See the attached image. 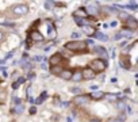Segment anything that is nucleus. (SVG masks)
Segmentation results:
<instances>
[{"instance_id": "nucleus-1", "label": "nucleus", "mask_w": 138, "mask_h": 122, "mask_svg": "<svg viewBox=\"0 0 138 122\" xmlns=\"http://www.w3.org/2000/svg\"><path fill=\"white\" fill-rule=\"evenodd\" d=\"M64 48L70 50L73 54H89L88 44L85 41H70L66 42Z\"/></svg>"}, {"instance_id": "nucleus-2", "label": "nucleus", "mask_w": 138, "mask_h": 122, "mask_svg": "<svg viewBox=\"0 0 138 122\" xmlns=\"http://www.w3.org/2000/svg\"><path fill=\"white\" fill-rule=\"evenodd\" d=\"M107 61L103 60V58H96V60H92L89 62V68L93 69L96 73H100V72H104L107 68Z\"/></svg>"}, {"instance_id": "nucleus-3", "label": "nucleus", "mask_w": 138, "mask_h": 122, "mask_svg": "<svg viewBox=\"0 0 138 122\" xmlns=\"http://www.w3.org/2000/svg\"><path fill=\"white\" fill-rule=\"evenodd\" d=\"M10 12L14 16H22V15H26L29 12V7L26 4H15L10 8Z\"/></svg>"}, {"instance_id": "nucleus-4", "label": "nucleus", "mask_w": 138, "mask_h": 122, "mask_svg": "<svg viewBox=\"0 0 138 122\" xmlns=\"http://www.w3.org/2000/svg\"><path fill=\"white\" fill-rule=\"evenodd\" d=\"M91 99H92V95H89V94L77 95V96H75V99H73V103L76 106H85V104H88L91 102Z\"/></svg>"}, {"instance_id": "nucleus-5", "label": "nucleus", "mask_w": 138, "mask_h": 122, "mask_svg": "<svg viewBox=\"0 0 138 122\" xmlns=\"http://www.w3.org/2000/svg\"><path fill=\"white\" fill-rule=\"evenodd\" d=\"M62 61H65V60H64V57H62V54H61V53H56V54H53L52 57L49 58V62H50V65H52V67H57V65H61V64H62Z\"/></svg>"}, {"instance_id": "nucleus-6", "label": "nucleus", "mask_w": 138, "mask_h": 122, "mask_svg": "<svg viewBox=\"0 0 138 122\" xmlns=\"http://www.w3.org/2000/svg\"><path fill=\"white\" fill-rule=\"evenodd\" d=\"M83 76L85 80H92V79L96 77V72L93 71V69H91L89 67H87V68L83 69Z\"/></svg>"}, {"instance_id": "nucleus-7", "label": "nucleus", "mask_w": 138, "mask_h": 122, "mask_svg": "<svg viewBox=\"0 0 138 122\" xmlns=\"http://www.w3.org/2000/svg\"><path fill=\"white\" fill-rule=\"evenodd\" d=\"M30 38H31V41H34V42H42L43 39V35H42V33H39V31H37V30H30Z\"/></svg>"}, {"instance_id": "nucleus-8", "label": "nucleus", "mask_w": 138, "mask_h": 122, "mask_svg": "<svg viewBox=\"0 0 138 122\" xmlns=\"http://www.w3.org/2000/svg\"><path fill=\"white\" fill-rule=\"evenodd\" d=\"M126 27L129 29V30H137L138 29V21L135 18H133V16H130L126 21Z\"/></svg>"}, {"instance_id": "nucleus-9", "label": "nucleus", "mask_w": 138, "mask_h": 122, "mask_svg": "<svg viewBox=\"0 0 138 122\" xmlns=\"http://www.w3.org/2000/svg\"><path fill=\"white\" fill-rule=\"evenodd\" d=\"M87 16H88V12H87V8H79V10H76L75 12H73V18H80V19H85Z\"/></svg>"}, {"instance_id": "nucleus-10", "label": "nucleus", "mask_w": 138, "mask_h": 122, "mask_svg": "<svg viewBox=\"0 0 138 122\" xmlns=\"http://www.w3.org/2000/svg\"><path fill=\"white\" fill-rule=\"evenodd\" d=\"M99 4H91L87 7V12H88V15H96V14H99Z\"/></svg>"}, {"instance_id": "nucleus-11", "label": "nucleus", "mask_w": 138, "mask_h": 122, "mask_svg": "<svg viewBox=\"0 0 138 122\" xmlns=\"http://www.w3.org/2000/svg\"><path fill=\"white\" fill-rule=\"evenodd\" d=\"M73 73H75V72H73L72 69H64L62 73H61V77L64 79V80H72Z\"/></svg>"}, {"instance_id": "nucleus-12", "label": "nucleus", "mask_w": 138, "mask_h": 122, "mask_svg": "<svg viewBox=\"0 0 138 122\" xmlns=\"http://www.w3.org/2000/svg\"><path fill=\"white\" fill-rule=\"evenodd\" d=\"M84 79L83 76V69H80V68H77L76 71H75V73H73V79L72 80H75L76 83H79V81H81Z\"/></svg>"}, {"instance_id": "nucleus-13", "label": "nucleus", "mask_w": 138, "mask_h": 122, "mask_svg": "<svg viewBox=\"0 0 138 122\" xmlns=\"http://www.w3.org/2000/svg\"><path fill=\"white\" fill-rule=\"evenodd\" d=\"M120 67L124 68V69H130L131 65H130V58L127 56H122L120 57Z\"/></svg>"}, {"instance_id": "nucleus-14", "label": "nucleus", "mask_w": 138, "mask_h": 122, "mask_svg": "<svg viewBox=\"0 0 138 122\" xmlns=\"http://www.w3.org/2000/svg\"><path fill=\"white\" fill-rule=\"evenodd\" d=\"M64 68L62 65H57V67H52L50 68V72H52V75H54V76H61Z\"/></svg>"}, {"instance_id": "nucleus-15", "label": "nucleus", "mask_w": 138, "mask_h": 122, "mask_svg": "<svg viewBox=\"0 0 138 122\" xmlns=\"http://www.w3.org/2000/svg\"><path fill=\"white\" fill-rule=\"evenodd\" d=\"M84 33H85L87 35H89V37H93V35L96 34V29L93 27V26H88V25H87L85 27H84Z\"/></svg>"}, {"instance_id": "nucleus-16", "label": "nucleus", "mask_w": 138, "mask_h": 122, "mask_svg": "<svg viewBox=\"0 0 138 122\" xmlns=\"http://www.w3.org/2000/svg\"><path fill=\"white\" fill-rule=\"evenodd\" d=\"M93 52L100 54V56H107V50L104 48H102V46H95V48H93Z\"/></svg>"}, {"instance_id": "nucleus-17", "label": "nucleus", "mask_w": 138, "mask_h": 122, "mask_svg": "<svg viewBox=\"0 0 138 122\" xmlns=\"http://www.w3.org/2000/svg\"><path fill=\"white\" fill-rule=\"evenodd\" d=\"M118 18H119V19H120V21H123V22H126V21H127V19H129V18H130V16H129V14H127V12H126V11H119V14H118Z\"/></svg>"}, {"instance_id": "nucleus-18", "label": "nucleus", "mask_w": 138, "mask_h": 122, "mask_svg": "<svg viewBox=\"0 0 138 122\" xmlns=\"http://www.w3.org/2000/svg\"><path fill=\"white\" fill-rule=\"evenodd\" d=\"M104 96H106V94H104V92H102V91H97V92H95V94L92 95V99L99 100V99H102V98H104Z\"/></svg>"}, {"instance_id": "nucleus-19", "label": "nucleus", "mask_w": 138, "mask_h": 122, "mask_svg": "<svg viewBox=\"0 0 138 122\" xmlns=\"http://www.w3.org/2000/svg\"><path fill=\"white\" fill-rule=\"evenodd\" d=\"M106 98L110 102H118V95H115V94H107Z\"/></svg>"}, {"instance_id": "nucleus-20", "label": "nucleus", "mask_w": 138, "mask_h": 122, "mask_svg": "<svg viewBox=\"0 0 138 122\" xmlns=\"http://www.w3.org/2000/svg\"><path fill=\"white\" fill-rule=\"evenodd\" d=\"M124 107H127V106H126V103H124L123 100H118L116 102V108L118 110H123Z\"/></svg>"}, {"instance_id": "nucleus-21", "label": "nucleus", "mask_w": 138, "mask_h": 122, "mask_svg": "<svg viewBox=\"0 0 138 122\" xmlns=\"http://www.w3.org/2000/svg\"><path fill=\"white\" fill-rule=\"evenodd\" d=\"M46 95H48L46 92H42V94H41V96H39L38 99H37V103H38V104H39V103H42V102L46 99Z\"/></svg>"}, {"instance_id": "nucleus-22", "label": "nucleus", "mask_w": 138, "mask_h": 122, "mask_svg": "<svg viewBox=\"0 0 138 122\" xmlns=\"http://www.w3.org/2000/svg\"><path fill=\"white\" fill-rule=\"evenodd\" d=\"M53 6H54V3H53V2H46L45 3V8L46 10H52Z\"/></svg>"}, {"instance_id": "nucleus-23", "label": "nucleus", "mask_w": 138, "mask_h": 122, "mask_svg": "<svg viewBox=\"0 0 138 122\" xmlns=\"http://www.w3.org/2000/svg\"><path fill=\"white\" fill-rule=\"evenodd\" d=\"M127 8H131V10H137L138 8V6L135 4L134 2H130L129 4H127Z\"/></svg>"}, {"instance_id": "nucleus-24", "label": "nucleus", "mask_w": 138, "mask_h": 122, "mask_svg": "<svg viewBox=\"0 0 138 122\" xmlns=\"http://www.w3.org/2000/svg\"><path fill=\"white\" fill-rule=\"evenodd\" d=\"M23 110H25V107H23L22 104H18V106H16V108H15L14 111H15V113H18V114H19V113H22Z\"/></svg>"}, {"instance_id": "nucleus-25", "label": "nucleus", "mask_w": 138, "mask_h": 122, "mask_svg": "<svg viewBox=\"0 0 138 122\" xmlns=\"http://www.w3.org/2000/svg\"><path fill=\"white\" fill-rule=\"evenodd\" d=\"M19 85H21V83H19V81H14V83H12V88H14V90H16Z\"/></svg>"}, {"instance_id": "nucleus-26", "label": "nucleus", "mask_w": 138, "mask_h": 122, "mask_svg": "<svg viewBox=\"0 0 138 122\" xmlns=\"http://www.w3.org/2000/svg\"><path fill=\"white\" fill-rule=\"evenodd\" d=\"M2 25H4V26H14V23H11V22H2Z\"/></svg>"}, {"instance_id": "nucleus-27", "label": "nucleus", "mask_w": 138, "mask_h": 122, "mask_svg": "<svg viewBox=\"0 0 138 122\" xmlns=\"http://www.w3.org/2000/svg\"><path fill=\"white\" fill-rule=\"evenodd\" d=\"M37 113V108L35 107H31V108H30V114H35Z\"/></svg>"}, {"instance_id": "nucleus-28", "label": "nucleus", "mask_w": 138, "mask_h": 122, "mask_svg": "<svg viewBox=\"0 0 138 122\" xmlns=\"http://www.w3.org/2000/svg\"><path fill=\"white\" fill-rule=\"evenodd\" d=\"M3 39H4V33H3L2 30H0V42H2Z\"/></svg>"}, {"instance_id": "nucleus-29", "label": "nucleus", "mask_w": 138, "mask_h": 122, "mask_svg": "<svg viewBox=\"0 0 138 122\" xmlns=\"http://www.w3.org/2000/svg\"><path fill=\"white\" fill-rule=\"evenodd\" d=\"M79 35H80L79 33H73V34H72V38H73V39H75V38H79Z\"/></svg>"}, {"instance_id": "nucleus-30", "label": "nucleus", "mask_w": 138, "mask_h": 122, "mask_svg": "<svg viewBox=\"0 0 138 122\" xmlns=\"http://www.w3.org/2000/svg\"><path fill=\"white\" fill-rule=\"evenodd\" d=\"M25 80H26L25 77H19V79H18V81H19L21 84H22V83H25Z\"/></svg>"}, {"instance_id": "nucleus-31", "label": "nucleus", "mask_w": 138, "mask_h": 122, "mask_svg": "<svg viewBox=\"0 0 138 122\" xmlns=\"http://www.w3.org/2000/svg\"><path fill=\"white\" fill-rule=\"evenodd\" d=\"M72 92H75V94H77V92H80L79 88H72Z\"/></svg>"}, {"instance_id": "nucleus-32", "label": "nucleus", "mask_w": 138, "mask_h": 122, "mask_svg": "<svg viewBox=\"0 0 138 122\" xmlns=\"http://www.w3.org/2000/svg\"><path fill=\"white\" fill-rule=\"evenodd\" d=\"M87 44H88V45H91V44H93V41H92V39H87Z\"/></svg>"}, {"instance_id": "nucleus-33", "label": "nucleus", "mask_w": 138, "mask_h": 122, "mask_svg": "<svg viewBox=\"0 0 138 122\" xmlns=\"http://www.w3.org/2000/svg\"><path fill=\"white\" fill-rule=\"evenodd\" d=\"M14 102H15V103H18V104H19V103H21V100H19V99H18V98H14Z\"/></svg>"}, {"instance_id": "nucleus-34", "label": "nucleus", "mask_w": 138, "mask_h": 122, "mask_svg": "<svg viewBox=\"0 0 138 122\" xmlns=\"http://www.w3.org/2000/svg\"><path fill=\"white\" fill-rule=\"evenodd\" d=\"M34 77V73H29V79H33Z\"/></svg>"}, {"instance_id": "nucleus-35", "label": "nucleus", "mask_w": 138, "mask_h": 122, "mask_svg": "<svg viewBox=\"0 0 138 122\" xmlns=\"http://www.w3.org/2000/svg\"><path fill=\"white\" fill-rule=\"evenodd\" d=\"M89 122H100V119H91Z\"/></svg>"}, {"instance_id": "nucleus-36", "label": "nucleus", "mask_w": 138, "mask_h": 122, "mask_svg": "<svg viewBox=\"0 0 138 122\" xmlns=\"http://www.w3.org/2000/svg\"><path fill=\"white\" fill-rule=\"evenodd\" d=\"M0 81H2V80H0Z\"/></svg>"}]
</instances>
